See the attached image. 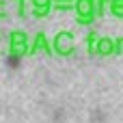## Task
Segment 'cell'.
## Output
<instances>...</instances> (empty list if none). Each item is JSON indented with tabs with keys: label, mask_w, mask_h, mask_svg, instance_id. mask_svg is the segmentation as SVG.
I'll use <instances>...</instances> for the list:
<instances>
[{
	"label": "cell",
	"mask_w": 123,
	"mask_h": 123,
	"mask_svg": "<svg viewBox=\"0 0 123 123\" xmlns=\"http://www.w3.org/2000/svg\"><path fill=\"white\" fill-rule=\"evenodd\" d=\"M2 41H4V37H2V32H0V48H2Z\"/></svg>",
	"instance_id": "15"
},
{
	"label": "cell",
	"mask_w": 123,
	"mask_h": 123,
	"mask_svg": "<svg viewBox=\"0 0 123 123\" xmlns=\"http://www.w3.org/2000/svg\"><path fill=\"white\" fill-rule=\"evenodd\" d=\"M95 54H97V56H110V54H115V39H110V37H99L97 48H95Z\"/></svg>",
	"instance_id": "6"
},
{
	"label": "cell",
	"mask_w": 123,
	"mask_h": 123,
	"mask_svg": "<svg viewBox=\"0 0 123 123\" xmlns=\"http://www.w3.org/2000/svg\"><path fill=\"white\" fill-rule=\"evenodd\" d=\"M76 22L80 26H89L95 22V0H76Z\"/></svg>",
	"instance_id": "3"
},
{
	"label": "cell",
	"mask_w": 123,
	"mask_h": 123,
	"mask_svg": "<svg viewBox=\"0 0 123 123\" xmlns=\"http://www.w3.org/2000/svg\"><path fill=\"white\" fill-rule=\"evenodd\" d=\"M97 41H99V35L91 30V32L86 35V50H89V54H95V48H97Z\"/></svg>",
	"instance_id": "9"
},
{
	"label": "cell",
	"mask_w": 123,
	"mask_h": 123,
	"mask_svg": "<svg viewBox=\"0 0 123 123\" xmlns=\"http://www.w3.org/2000/svg\"><path fill=\"white\" fill-rule=\"evenodd\" d=\"M28 2H30V11L35 17H45L54 9V0H28Z\"/></svg>",
	"instance_id": "5"
},
{
	"label": "cell",
	"mask_w": 123,
	"mask_h": 123,
	"mask_svg": "<svg viewBox=\"0 0 123 123\" xmlns=\"http://www.w3.org/2000/svg\"><path fill=\"white\" fill-rule=\"evenodd\" d=\"M95 13L97 17H104L106 13H110V0H95Z\"/></svg>",
	"instance_id": "7"
},
{
	"label": "cell",
	"mask_w": 123,
	"mask_h": 123,
	"mask_svg": "<svg viewBox=\"0 0 123 123\" xmlns=\"http://www.w3.org/2000/svg\"><path fill=\"white\" fill-rule=\"evenodd\" d=\"M0 6H6V0H0Z\"/></svg>",
	"instance_id": "16"
},
{
	"label": "cell",
	"mask_w": 123,
	"mask_h": 123,
	"mask_svg": "<svg viewBox=\"0 0 123 123\" xmlns=\"http://www.w3.org/2000/svg\"><path fill=\"white\" fill-rule=\"evenodd\" d=\"M4 61H6V67H9V69H17L19 63H22V58H19V56H13V54H6Z\"/></svg>",
	"instance_id": "12"
},
{
	"label": "cell",
	"mask_w": 123,
	"mask_h": 123,
	"mask_svg": "<svg viewBox=\"0 0 123 123\" xmlns=\"http://www.w3.org/2000/svg\"><path fill=\"white\" fill-rule=\"evenodd\" d=\"M52 48H54V54H58V56H71V54H76V37L69 30H61L54 35Z\"/></svg>",
	"instance_id": "2"
},
{
	"label": "cell",
	"mask_w": 123,
	"mask_h": 123,
	"mask_svg": "<svg viewBox=\"0 0 123 123\" xmlns=\"http://www.w3.org/2000/svg\"><path fill=\"white\" fill-rule=\"evenodd\" d=\"M54 54V48H52V41L43 35V32H37L32 37V43H30V54Z\"/></svg>",
	"instance_id": "4"
},
{
	"label": "cell",
	"mask_w": 123,
	"mask_h": 123,
	"mask_svg": "<svg viewBox=\"0 0 123 123\" xmlns=\"http://www.w3.org/2000/svg\"><path fill=\"white\" fill-rule=\"evenodd\" d=\"M30 39L24 30H11L6 35V54H13V56H24V54H30Z\"/></svg>",
	"instance_id": "1"
},
{
	"label": "cell",
	"mask_w": 123,
	"mask_h": 123,
	"mask_svg": "<svg viewBox=\"0 0 123 123\" xmlns=\"http://www.w3.org/2000/svg\"><path fill=\"white\" fill-rule=\"evenodd\" d=\"M4 17H6V9H4V6H0V19H4Z\"/></svg>",
	"instance_id": "14"
},
{
	"label": "cell",
	"mask_w": 123,
	"mask_h": 123,
	"mask_svg": "<svg viewBox=\"0 0 123 123\" xmlns=\"http://www.w3.org/2000/svg\"><path fill=\"white\" fill-rule=\"evenodd\" d=\"M13 2H15V9H17V15H19V17H26L30 2H28V0H13Z\"/></svg>",
	"instance_id": "11"
},
{
	"label": "cell",
	"mask_w": 123,
	"mask_h": 123,
	"mask_svg": "<svg viewBox=\"0 0 123 123\" xmlns=\"http://www.w3.org/2000/svg\"><path fill=\"white\" fill-rule=\"evenodd\" d=\"M76 0H54V11H74Z\"/></svg>",
	"instance_id": "8"
},
{
	"label": "cell",
	"mask_w": 123,
	"mask_h": 123,
	"mask_svg": "<svg viewBox=\"0 0 123 123\" xmlns=\"http://www.w3.org/2000/svg\"><path fill=\"white\" fill-rule=\"evenodd\" d=\"M115 54H123V37L115 39Z\"/></svg>",
	"instance_id": "13"
},
{
	"label": "cell",
	"mask_w": 123,
	"mask_h": 123,
	"mask_svg": "<svg viewBox=\"0 0 123 123\" xmlns=\"http://www.w3.org/2000/svg\"><path fill=\"white\" fill-rule=\"evenodd\" d=\"M110 15L123 19V0H110Z\"/></svg>",
	"instance_id": "10"
}]
</instances>
